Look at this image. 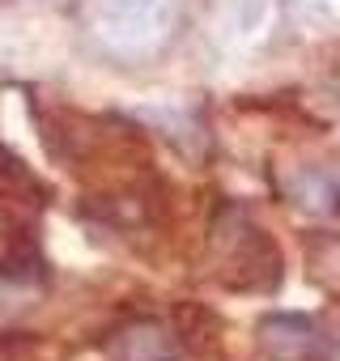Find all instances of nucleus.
Returning <instances> with one entry per match:
<instances>
[{
	"mask_svg": "<svg viewBox=\"0 0 340 361\" xmlns=\"http://www.w3.org/2000/svg\"><path fill=\"white\" fill-rule=\"evenodd\" d=\"M281 196L306 213H332L340 204V161H306L281 174Z\"/></svg>",
	"mask_w": 340,
	"mask_h": 361,
	"instance_id": "obj_3",
	"label": "nucleus"
},
{
	"mask_svg": "<svg viewBox=\"0 0 340 361\" xmlns=\"http://www.w3.org/2000/svg\"><path fill=\"white\" fill-rule=\"evenodd\" d=\"M323 361H340V340H332V344H327V353H323Z\"/></svg>",
	"mask_w": 340,
	"mask_h": 361,
	"instance_id": "obj_4",
	"label": "nucleus"
},
{
	"mask_svg": "<svg viewBox=\"0 0 340 361\" xmlns=\"http://www.w3.org/2000/svg\"><path fill=\"white\" fill-rule=\"evenodd\" d=\"M107 353L115 361H175L179 357V336L170 323L157 319H132L107 336Z\"/></svg>",
	"mask_w": 340,
	"mask_h": 361,
	"instance_id": "obj_2",
	"label": "nucleus"
},
{
	"mask_svg": "<svg viewBox=\"0 0 340 361\" xmlns=\"http://www.w3.org/2000/svg\"><path fill=\"white\" fill-rule=\"evenodd\" d=\"M209 259L213 276L234 293H272L281 285V255L272 238L238 209H221L209 226Z\"/></svg>",
	"mask_w": 340,
	"mask_h": 361,
	"instance_id": "obj_1",
	"label": "nucleus"
}]
</instances>
